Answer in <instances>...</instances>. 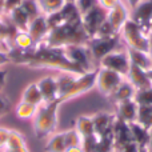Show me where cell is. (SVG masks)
<instances>
[{
  "instance_id": "obj_14",
  "label": "cell",
  "mask_w": 152,
  "mask_h": 152,
  "mask_svg": "<svg viewBox=\"0 0 152 152\" xmlns=\"http://www.w3.org/2000/svg\"><path fill=\"white\" fill-rule=\"evenodd\" d=\"M27 32L31 35V37L35 40L36 45H40L45 40L48 32H50V27L47 23V18L44 15H39L37 18L32 19L29 21V26L27 28Z\"/></svg>"
},
{
  "instance_id": "obj_46",
  "label": "cell",
  "mask_w": 152,
  "mask_h": 152,
  "mask_svg": "<svg viewBox=\"0 0 152 152\" xmlns=\"http://www.w3.org/2000/svg\"><path fill=\"white\" fill-rule=\"evenodd\" d=\"M0 16H4V0H0Z\"/></svg>"
},
{
  "instance_id": "obj_32",
  "label": "cell",
  "mask_w": 152,
  "mask_h": 152,
  "mask_svg": "<svg viewBox=\"0 0 152 152\" xmlns=\"http://www.w3.org/2000/svg\"><path fill=\"white\" fill-rule=\"evenodd\" d=\"M135 102L139 105H152V87L136 91Z\"/></svg>"
},
{
  "instance_id": "obj_18",
  "label": "cell",
  "mask_w": 152,
  "mask_h": 152,
  "mask_svg": "<svg viewBox=\"0 0 152 152\" xmlns=\"http://www.w3.org/2000/svg\"><path fill=\"white\" fill-rule=\"evenodd\" d=\"M4 18L7 19L18 31H27V28H28V26H29V21H31L29 16L27 15V12L21 8V5L11 10L10 12H7L4 15Z\"/></svg>"
},
{
  "instance_id": "obj_42",
  "label": "cell",
  "mask_w": 152,
  "mask_h": 152,
  "mask_svg": "<svg viewBox=\"0 0 152 152\" xmlns=\"http://www.w3.org/2000/svg\"><path fill=\"white\" fill-rule=\"evenodd\" d=\"M8 79V71L7 68H0V91H3V88L5 87Z\"/></svg>"
},
{
  "instance_id": "obj_47",
  "label": "cell",
  "mask_w": 152,
  "mask_h": 152,
  "mask_svg": "<svg viewBox=\"0 0 152 152\" xmlns=\"http://www.w3.org/2000/svg\"><path fill=\"white\" fill-rule=\"evenodd\" d=\"M148 53H150V56L152 59V36H150V48H148Z\"/></svg>"
},
{
  "instance_id": "obj_37",
  "label": "cell",
  "mask_w": 152,
  "mask_h": 152,
  "mask_svg": "<svg viewBox=\"0 0 152 152\" xmlns=\"http://www.w3.org/2000/svg\"><path fill=\"white\" fill-rule=\"evenodd\" d=\"M11 110V100L0 91V118L5 116Z\"/></svg>"
},
{
  "instance_id": "obj_4",
  "label": "cell",
  "mask_w": 152,
  "mask_h": 152,
  "mask_svg": "<svg viewBox=\"0 0 152 152\" xmlns=\"http://www.w3.org/2000/svg\"><path fill=\"white\" fill-rule=\"evenodd\" d=\"M96 75H97V67L95 69L86 74H80V75H75V77L72 79L69 87L67 88V91L64 92L60 96V102H68L72 100L75 97H79L81 95L89 92L91 89L95 88V84H96Z\"/></svg>"
},
{
  "instance_id": "obj_2",
  "label": "cell",
  "mask_w": 152,
  "mask_h": 152,
  "mask_svg": "<svg viewBox=\"0 0 152 152\" xmlns=\"http://www.w3.org/2000/svg\"><path fill=\"white\" fill-rule=\"evenodd\" d=\"M61 102L55 100L50 103H43L37 107V112L32 119L34 134L37 139L50 137L58 128V111Z\"/></svg>"
},
{
  "instance_id": "obj_44",
  "label": "cell",
  "mask_w": 152,
  "mask_h": 152,
  "mask_svg": "<svg viewBox=\"0 0 152 152\" xmlns=\"http://www.w3.org/2000/svg\"><path fill=\"white\" fill-rule=\"evenodd\" d=\"M66 152H84L81 145H77V147H71V148H67Z\"/></svg>"
},
{
  "instance_id": "obj_25",
  "label": "cell",
  "mask_w": 152,
  "mask_h": 152,
  "mask_svg": "<svg viewBox=\"0 0 152 152\" xmlns=\"http://www.w3.org/2000/svg\"><path fill=\"white\" fill-rule=\"evenodd\" d=\"M47 144H45V152H66V139H64V132H55L50 137H47Z\"/></svg>"
},
{
  "instance_id": "obj_23",
  "label": "cell",
  "mask_w": 152,
  "mask_h": 152,
  "mask_svg": "<svg viewBox=\"0 0 152 152\" xmlns=\"http://www.w3.org/2000/svg\"><path fill=\"white\" fill-rule=\"evenodd\" d=\"M20 102L29 103V104L37 105V107H39L40 104H43V103H44L43 96H42V92H40V89H39V87H37L36 81L29 83L28 86L24 88L23 94H21V97H20Z\"/></svg>"
},
{
  "instance_id": "obj_35",
  "label": "cell",
  "mask_w": 152,
  "mask_h": 152,
  "mask_svg": "<svg viewBox=\"0 0 152 152\" xmlns=\"http://www.w3.org/2000/svg\"><path fill=\"white\" fill-rule=\"evenodd\" d=\"M75 4H76V7H77L79 12H80L81 15H84V13L88 12L89 10L96 7L97 0H75Z\"/></svg>"
},
{
  "instance_id": "obj_24",
  "label": "cell",
  "mask_w": 152,
  "mask_h": 152,
  "mask_svg": "<svg viewBox=\"0 0 152 152\" xmlns=\"http://www.w3.org/2000/svg\"><path fill=\"white\" fill-rule=\"evenodd\" d=\"M129 129H131V136L135 144H137L139 147H147L148 140H150V129L143 127L137 121L129 123Z\"/></svg>"
},
{
  "instance_id": "obj_13",
  "label": "cell",
  "mask_w": 152,
  "mask_h": 152,
  "mask_svg": "<svg viewBox=\"0 0 152 152\" xmlns=\"http://www.w3.org/2000/svg\"><path fill=\"white\" fill-rule=\"evenodd\" d=\"M92 118V123H94V129H95V135L97 137L104 136L108 132L112 131L113 123H115L116 115L111 112H97L95 115L91 116Z\"/></svg>"
},
{
  "instance_id": "obj_50",
  "label": "cell",
  "mask_w": 152,
  "mask_h": 152,
  "mask_svg": "<svg viewBox=\"0 0 152 152\" xmlns=\"http://www.w3.org/2000/svg\"><path fill=\"white\" fill-rule=\"evenodd\" d=\"M4 20H5V18H4V16H0V24H1Z\"/></svg>"
},
{
  "instance_id": "obj_51",
  "label": "cell",
  "mask_w": 152,
  "mask_h": 152,
  "mask_svg": "<svg viewBox=\"0 0 152 152\" xmlns=\"http://www.w3.org/2000/svg\"><path fill=\"white\" fill-rule=\"evenodd\" d=\"M150 36H152V27H151V32H150Z\"/></svg>"
},
{
  "instance_id": "obj_43",
  "label": "cell",
  "mask_w": 152,
  "mask_h": 152,
  "mask_svg": "<svg viewBox=\"0 0 152 152\" xmlns=\"http://www.w3.org/2000/svg\"><path fill=\"white\" fill-rule=\"evenodd\" d=\"M142 1H143V0H126V1H124V3H126V4L128 5V8H129V10H134V8L136 7L137 4H140V3H142Z\"/></svg>"
},
{
  "instance_id": "obj_27",
  "label": "cell",
  "mask_w": 152,
  "mask_h": 152,
  "mask_svg": "<svg viewBox=\"0 0 152 152\" xmlns=\"http://www.w3.org/2000/svg\"><path fill=\"white\" fill-rule=\"evenodd\" d=\"M39 4L40 12L44 16H50L52 13H56L66 5L67 0H36Z\"/></svg>"
},
{
  "instance_id": "obj_6",
  "label": "cell",
  "mask_w": 152,
  "mask_h": 152,
  "mask_svg": "<svg viewBox=\"0 0 152 152\" xmlns=\"http://www.w3.org/2000/svg\"><path fill=\"white\" fill-rule=\"evenodd\" d=\"M87 45H88L89 52H91L95 63H99L108 53L124 47L121 43L120 35H116L112 37H91Z\"/></svg>"
},
{
  "instance_id": "obj_38",
  "label": "cell",
  "mask_w": 152,
  "mask_h": 152,
  "mask_svg": "<svg viewBox=\"0 0 152 152\" xmlns=\"http://www.w3.org/2000/svg\"><path fill=\"white\" fill-rule=\"evenodd\" d=\"M120 3H123V0H97V5H100L107 12L111 11L112 8H115L116 5H119Z\"/></svg>"
},
{
  "instance_id": "obj_39",
  "label": "cell",
  "mask_w": 152,
  "mask_h": 152,
  "mask_svg": "<svg viewBox=\"0 0 152 152\" xmlns=\"http://www.w3.org/2000/svg\"><path fill=\"white\" fill-rule=\"evenodd\" d=\"M10 128H5V127H0V152H3L5 150V145H7L8 137H10Z\"/></svg>"
},
{
  "instance_id": "obj_30",
  "label": "cell",
  "mask_w": 152,
  "mask_h": 152,
  "mask_svg": "<svg viewBox=\"0 0 152 152\" xmlns=\"http://www.w3.org/2000/svg\"><path fill=\"white\" fill-rule=\"evenodd\" d=\"M21 8L27 12V15L29 16V19H35L37 18L39 15H42L40 12V8H39V4H37L36 0H23L21 1Z\"/></svg>"
},
{
  "instance_id": "obj_52",
  "label": "cell",
  "mask_w": 152,
  "mask_h": 152,
  "mask_svg": "<svg viewBox=\"0 0 152 152\" xmlns=\"http://www.w3.org/2000/svg\"><path fill=\"white\" fill-rule=\"evenodd\" d=\"M67 1H72V3H75V0H67Z\"/></svg>"
},
{
  "instance_id": "obj_10",
  "label": "cell",
  "mask_w": 152,
  "mask_h": 152,
  "mask_svg": "<svg viewBox=\"0 0 152 152\" xmlns=\"http://www.w3.org/2000/svg\"><path fill=\"white\" fill-rule=\"evenodd\" d=\"M131 19L150 36L152 27V0H143L131 10Z\"/></svg>"
},
{
  "instance_id": "obj_21",
  "label": "cell",
  "mask_w": 152,
  "mask_h": 152,
  "mask_svg": "<svg viewBox=\"0 0 152 152\" xmlns=\"http://www.w3.org/2000/svg\"><path fill=\"white\" fill-rule=\"evenodd\" d=\"M3 152H29L23 134H20L16 129H11L7 145Z\"/></svg>"
},
{
  "instance_id": "obj_40",
  "label": "cell",
  "mask_w": 152,
  "mask_h": 152,
  "mask_svg": "<svg viewBox=\"0 0 152 152\" xmlns=\"http://www.w3.org/2000/svg\"><path fill=\"white\" fill-rule=\"evenodd\" d=\"M21 1L23 0H4V15L7 12H10L11 10H13V8L19 7L21 4Z\"/></svg>"
},
{
  "instance_id": "obj_12",
  "label": "cell",
  "mask_w": 152,
  "mask_h": 152,
  "mask_svg": "<svg viewBox=\"0 0 152 152\" xmlns=\"http://www.w3.org/2000/svg\"><path fill=\"white\" fill-rule=\"evenodd\" d=\"M129 18H131V10L124 1L107 12V21L113 27L116 32H120L121 27L127 23Z\"/></svg>"
},
{
  "instance_id": "obj_7",
  "label": "cell",
  "mask_w": 152,
  "mask_h": 152,
  "mask_svg": "<svg viewBox=\"0 0 152 152\" xmlns=\"http://www.w3.org/2000/svg\"><path fill=\"white\" fill-rule=\"evenodd\" d=\"M64 53L67 59L76 66L81 72H89L95 69V61L92 59V55L89 52V48L87 44L84 45H68L64 47Z\"/></svg>"
},
{
  "instance_id": "obj_45",
  "label": "cell",
  "mask_w": 152,
  "mask_h": 152,
  "mask_svg": "<svg viewBox=\"0 0 152 152\" xmlns=\"http://www.w3.org/2000/svg\"><path fill=\"white\" fill-rule=\"evenodd\" d=\"M148 148H150V151L152 152V128L150 129V140H148Z\"/></svg>"
},
{
  "instance_id": "obj_17",
  "label": "cell",
  "mask_w": 152,
  "mask_h": 152,
  "mask_svg": "<svg viewBox=\"0 0 152 152\" xmlns=\"http://www.w3.org/2000/svg\"><path fill=\"white\" fill-rule=\"evenodd\" d=\"M137 110H139V104L135 102V99L127 100V102H121L116 104V118L120 120L126 121V123H134L137 119Z\"/></svg>"
},
{
  "instance_id": "obj_33",
  "label": "cell",
  "mask_w": 152,
  "mask_h": 152,
  "mask_svg": "<svg viewBox=\"0 0 152 152\" xmlns=\"http://www.w3.org/2000/svg\"><path fill=\"white\" fill-rule=\"evenodd\" d=\"M116 35H119V32H116L115 29H113V27L105 20L104 23L100 26V28L97 29V32L95 34L94 37H112V36H116Z\"/></svg>"
},
{
  "instance_id": "obj_31",
  "label": "cell",
  "mask_w": 152,
  "mask_h": 152,
  "mask_svg": "<svg viewBox=\"0 0 152 152\" xmlns=\"http://www.w3.org/2000/svg\"><path fill=\"white\" fill-rule=\"evenodd\" d=\"M64 139H66L67 148H71V147L81 145L83 137L80 136V134H79L75 128H71V129H68V131H64Z\"/></svg>"
},
{
  "instance_id": "obj_16",
  "label": "cell",
  "mask_w": 152,
  "mask_h": 152,
  "mask_svg": "<svg viewBox=\"0 0 152 152\" xmlns=\"http://www.w3.org/2000/svg\"><path fill=\"white\" fill-rule=\"evenodd\" d=\"M36 43L27 31H16L12 37V51L11 52L29 53L36 50Z\"/></svg>"
},
{
  "instance_id": "obj_26",
  "label": "cell",
  "mask_w": 152,
  "mask_h": 152,
  "mask_svg": "<svg viewBox=\"0 0 152 152\" xmlns=\"http://www.w3.org/2000/svg\"><path fill=\"white\" fill-rule=\"evenodd\" d=\"M74 128L80 134L81 137H88L95 135V129H94V123H92V118L91 116H79L75 121V127Z\"/></svg>"
},
{
  "instance_id": "obj_19",
  "label": "cell",
  "mask_w": 152,
  "mask_h": 152,
  "mask_svg": "<svg viewBox=\"0 0 152 152\" xmlns=\"http://www.w3.org/2000/svg\"><path fill=\"white\" fill-rule=\"evenodd\" d=\"M126 79L136 88V91L152 87L150 79H148V76H147V71H144V69H142V68H137V67H135V66H131L129 72Z\"/></svg>"
},
{
  "instance_id": "obj_5",
  "label": "cell",
  "mask_w": 152,
  "mask_h": 152,
  "mask_svg": "<svg viewBox=\"0 0 152 152\" xmlns=\"http://www.w3.org/2000/svg\"><path fill=\"white\" fill-rule=\"evenodd\" d=\"M97 64H99L97 67H100V68L111 69V71L123 76L124 79L127 77L129 68H131V60H129L128 51L126 47H121L119 50L113 51V52L108 53Z\"/></svg>"
},
{
  "instance_id": "obj_9",
  "label": "cell",
  "mask_w": 152,
  "mask_h": 152,
  "mask_svg": "<svg viewBox=\"0 0 152 152\" xmlns=\"http://www.w3.org/2000/svg\"><path fill=\"white\" fill-rule=\"evenodd\" d=\"M105 20H107V11L103 10L100 5H96L92 10H89L88 12H86L84 15H81V26L86 29L89 39L95 36L97 29L100 28V26Z\"/></svg>"
},
{
  "instance_id": "obj_36",
  "label": "cell",
  "mask_w": 152,
  "mask_h": 152,
  "mask_svg": "<svg viewBox=\"0 0 152 152\" xmlns=\"http://www.w3.org/2000/svg\"><path fill=\"white\" fill-rule=\"evenodd\" d=\"M11 63H13L11 52L5 48L0 47V68H7V66H10Z\"/></svg>"
},
{
  "instance_id": "obj_8",
  "label": "cell",
  "mask_w": 152,
  "mask_h": 152,
  "mask_svg": "<svg viewBox=\"0 0 152 152\" xmlns=\"http://www.w3.org/2000/svg\"><path fill=\"white\" fill-rule=\"evenodd\" d=\"M123 80H124L123 76H120L119 74H116V72L111 71V69H105V68L97 67L95 88H96L102 95L110 97L111 95L113 94V91L121 84Z\"/></svg>"
},
{
  "instance_id": "obj_11",
  "label": "cell",
  "mask_w": 152,
  "mask_h": 152,
  "mask_svg": "<svg viewBox=\"0 0 152 152\" xmlns=\"http://www.w3.org/2000/svg\"><path fill=\"white\" fill-rule=\"evenodd\" d=\"M44 103L55 102L59 100V87H58V77L52 75L43 76L42 79L36 81Z\"/></svg>"
},
{
  "instance_id": "obj_3",
  "label": "cell",
  "mask_w": 152,
  "mask_h": 152,
  "mask_svg": "<svg viewBox=\"0 0 152 152\" xmlns=\"http://www.w3.org/2000/svg\"><path fill=\"white\" fill-rule=\"evenodd\" d=\"M119 35H120L121 43H123V45L126 48L148 52V48H150V36L131 18L121 27Z\"/></svg>"
},
{
  "instance_id": "obj_29",
  "label": "cell",
  "mask_w": 152,
  "mask_h": 152,
  "mask_svg": "<svg viewBox=\"0 0 152 152\" xmlns=\"http://www.w3.org/2000/svg\"><path fill=\"white\" fill-rule=\"evenodd\" d=\"M136 121L147 129L152 128V105H139Z\"/></svg>"
},
{
  "instance_id": "obj_41",
  "label": "cell",
  "mask_w": 152,
  "mask_h": 152,
  "mask_svg": "<svg viewBox=\"0 0 152 152\" xmlns=\"http://www.w3.org/2000/svg\"><path fill=\"white\" fill-rule=\"evenodd\" d=\"M137 150H139V145L132 142V143H129V144H126V145H123V147L118 148L115 152H137Z\"/></svg>"
},
{
  "instance_id": "obj_28",
  "label": "cell",
  "mask_w": 152,
  "mask_h": 152,
  "mask_svg": "<svg viewBox=\"0 0 152 152\" xmlns=\"http://www.w3.org/2000/svg\"><path fill=\"white\" fill-rule=\"evenodd\" d=\"M37 112V105L26 102H19L15 107V115L20 120H32Z\"/></svg>"
},
{
  "instance_id": "obj_48",
  "label": "cell",
  "mask_w": 152,
  "mask_h": 152,
  "mask_svg": "<svg viewBox=\"0 0 152 152\" xmlns=\"http://www.w3.org/2000/svg\"><path fill=\"white\" fill-rule=\"evenodd\" d=\"M137 152H151V151H150V148L148 147H139Z\"/></svg>"
},
{
  "instance_id": "obj_1",
  "label": "cell",
  "mask_w": 152,
  "mask_h": 152,
  "mask_svg": "<svg viewBox=\"0 0 152 152\" xmlns=\"http://www.w3.org/2000/svg\"><path fill=\"white\" fill-rule=\"evenodd\" d=\"M88 42L89 36L81 24H61L50 29L45 40L40 45L64 48L68 45H84Z\"/></svg>"
},
{
  "instance_id": "obj_49",
  "label": "cell",
  "mask_w": 152,
  "mask_h": 152,
  "mask_svg": "<svg viewBox=\"0 0 152 152\" xmlns=\"http://www.w3.org/2000/svg\"><path fill=\"white\" fill-rule=\"evenodd\" d=\"M147 76H148V79H150V81H151V84H152V68L147 71Z\"/></svg>"
},
{
  "instance_id": "obj_15",
  "label": "cell",
  "mask_w": 152,
  "mask_h": 152,
  "mask_svg": "<svg viewBox=\"0 0 152 152\" xmlns=\"http://www.w3.org/2000/svg\"><path fill=\"white\" fill-rule=\"evenodd\" d=\"M112 135H113V143H115V151L118 148L123 147L126 144L132 143V136H131V129H129V124L126 121L120 120L116 118L115 123L112 127Z\"/></svg>"
},
{
  "instance_id": "obj_20",
  "label": "cell",
  "mask_w": 152,
  "mask_h": 152,
  "mask_svg": "<svg viewBox=\"0 0 152 152\" xmlns=\"http://www.w3.org/2000/svg\"><path fill=\"white\" fill-rule=\"evenodd\" d=\"M135 95H136V88H135L127 79H124L120 86H119L118 88L113 91V94L110 96V99L112 100L115 104H119V103H121V102H127V100L135 99Z\"/></svg>"
},
{
  "instance_id": "obj_34",
  "label": "cell",
  "mask_w": 152,
  "mask_h": 152,
  "mask_svg": "<svg viewBox=\"0 0 152 152\" xmlns=\"http://www.w3.org/2000/svg\"><path fill=\"white\" fill-rule=\"evenodd\" d=\"M81 148L84 152H96L97 150V136L92 135L88 137H83L81 140Z\"/></svg>"
},
{
  "instance_id": "obj_22",
  "label": "cell",
  "mask_w": 152,
  "mask_h": 152,
  "mask_svg": "<svg viewBox=\"0 0 152 152\" xmlns=\"http://www.w3.org/2000/svg\"><path fill=\"white\" fill-rule=\"evenodd\" d=\"M128 56L131 60V66H135L137 68H142L144 71L152 68V59L148 52H143V51H136V50H128Z\"/></svg>"
}]
</instances>
